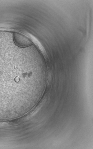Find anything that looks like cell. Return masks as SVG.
I'll return each instance as SVG.
<instances>
[{
    "instance_id": "1",
    "label": "cell",
    "mask_w": 93,
    "mask_h": 149,
    "mask_svg": "<svg viewBox=\"0 0 93 149\" xmlns=\"http://www.w3.org/2000/svg\"><path fill=\"white\" fill-rule=\"evenodd\" d=\"M21 53L12 44L0 40V115L12 111L26 94L30 79L18 74L28 69L19 70L20 66L26 64Z\"/></svg>"
},
{
    "instance_id": "2",
    "label": "cell",
    "mask_w": 93,
    "mask_h": 149,
    "mask_svg": "<svg viewBox=\"0 0 93 149\" xmlns=\"http://www.w3.org/2000/svg\"><path fill=\"white\" fill-rule=\"evenodd\" d=\"M13 36L14 42L19 47H25L32 45V42L30 40L20 33L14 32Z\"/></svg>"
}]
</instances>
